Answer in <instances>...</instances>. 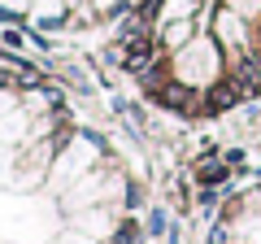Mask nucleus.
<instances>
[{
    "mask_svg": "<svg viewBox=\"0 0 261 244\" xmlns=\"http://www.w3.org/2000/svg\"><path fill=\"white\" fill-rule=\"evenodd\" d=\"M235 87H240L244 96L261 92V61H244V66L235 70Z\"/></svg>",
    "mask_w": 261,
    "mask_h": 244,
    "instance_id": "obj_1",
    "label": "nucleus"
},
{
    "mask_svg": "<svg viewBox=\"0 0 261 244\" xmlns=\"http://www.w3.org/2000/svg\"><path fill=\"white\" fill-rule=\"evenodd\" d=\"M240 96H244V92H240L235 83H222V87H214V96H209V109H214V113H218V109H231Z\"/></svg>",
    "mask_w": 261,
    "mask_h": 244,
    "instance_id": "obj_2",
    "label": "nucleus"
},
{
    "mask_svg": "<svg viewBox=\"0 0 261 244\" xmlns=\"http://www.w3.org/2000/svg\"><path fill=\"white\" fill-rule=\"evenodd\" d=\"M157 101H161V105H174V109H183L187 96H183V87H157Z\"/></svg>",
    "mask_w": 261,
    "mask_h": 244,
    "instance_id": "obj_3",
    "label": "nucleus"
},
{
    "mask_svg": "<svg viewBox=\"0 0 261 244\" xmlns=\"http://www.w3.org/2000/svg\"><path fill=\"white\" fill-rule=\"evenodd\" d=\"M200 179H205V183H222L226 170H222V166H205V170H200Z\"/></svg>",
    "mask_w": 261,
    "mask_h": 244,
    "instance_id": "obj_4",
    "label": "nucleus"
},
{
    "mask_svg": "<svg viewBox=\"0 0 261 244\" xmlns=\"http://www.w3.org/2000/svg\"><path fill=\"white\" fill-rule=\"evenodd\" d=\"M118 244H135V227H122V235H118Z\"/></svg>",
    "mask_w": 261,
    "mask_h": 244,
    "instance_id": "obj_5",
    "label": "nucleus"
}]
</instances>
